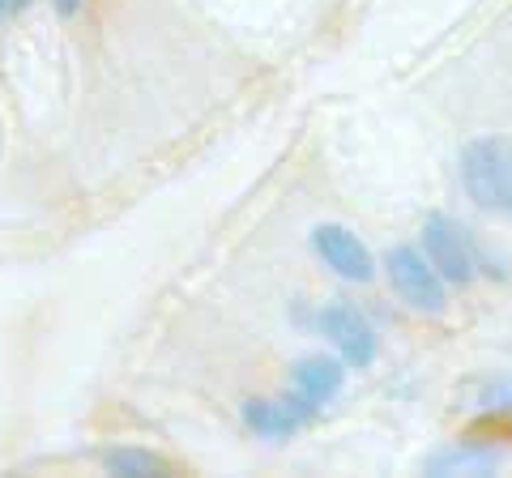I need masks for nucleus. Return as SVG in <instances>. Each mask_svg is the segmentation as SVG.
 Segmentation results:
<instances>
[{
  "label": "nucleus",
  "mask_w": 512,
  "mask_h": 478,
  "mask_svg": "<svg viewBox=\"0 0 512 478\" xmlns=\"http://www.w3.org/2000/svg\"><path fill=\"white\" fill-rule=\"evenodd\" d=\"M244 423L256 436H269V440H286L303 427L299 414L286 402H244Z\"/></svg>",
  "instance_id": "obj_7"
},
{
  "label": "nucleus",
  "mask_w": 512,
  "mask_h": 478,
  "mask_svg": "<svg viewBox=\"0 0 512 478\" xmlns=\"http://www.w3.org/2000/svg\"><path fill=\"white\" fill-rule=\"evenodd\" d=\"M22 5H26V0H13V9H22Z\"/></svg>",
  "instance_id": "obj_13"
},
{
  "label": "nucleus",
  "mask_w": 512,
  "mask_h": 478,
  "mask_svg": "<svg viewBox=\"0 0 512 478\" xmlns=\"http://www.w3.org/2000/svg\"><path fill=\"white\" fill-rule=\"evenodd\" d=\"M320 333L342 350V363H350V368H372L376 363V333L350 304L320 308Z\"/></svg>",
  "instance_id": "obj_4"
},
{
  "label": "nucleus",
  "mask_w": 512,
  "mask_h": 478,
  "mask_svg": "<svg viewBox=\"0 0 512 478\" xmlns=\"http://www.w3.org/2000/svg\"><path fill=\"white\" fill-rule=\"evenodd\" d=\"M5 9H13V0H0V18H5Z\"/></svg>",
  "instance_id": "obj_12"
},
{
  "label": "nucleus",
  "mask_w": 512,
  "mask_h": 478,
  "mask_svg": "<svg viewBox=\"0 0 512 478\" xmlns=\"http://www.w3.org/2000/svg\"><path fill=\"white\" fill-rule=\"evenodd\" d=\"M483 410H512V376H495L483 385V397H478Z\"/></svg>",
  "instance_id": "obj_10"
},
{
  "label": "nucleus",
  "mask_w": 512,
  "mask_h": 478,
  "mask_svg": "<svg viewBox=\"0 0 512 478\" xmlns=\"http://www.w3.org/2000/svg\"><path fill=\"white\" fill-rule=\"evenodd\" d=\"M56 9L64 13V18H69V13H77V0H56Z\"/></svg>",
  "instance_id": "obj_11"
},
{
  "label": "nucleus",
  "mask_w": 512,
  "mask_h": 478,
  "mask_svg": "<svg viewBox=\"0 0 512 478\" xmlns=\"http://www.w3.org/2000/svg\"><path fill=\"white\" fill-rule=\"evenodd\" d=\"M500 453L495 449H444L436 457H427V470L431 474H448V470H474V474H483V470H495L500 466Z\"/></svg>",
  "instance_id": "obj_8"
},
{
  "label": "nucleus",
  "mask_w": 512,
  "mask_h": 478,
  "mask_svg": "<svg viewBox=\"0 0 512 478\" xmlns=\"http://www.w3.org/2000/svg\"><path fill=\"white\" fill-rule=\"evenodd\" d=\"M103 470L124 474V478H150V474H163V461L154 453H141V449H111V453H103Z\"/></svg>",
  "instance_id": "obj_9"
},
{
  "label": "nucleus",
  "mask_w": 512,
  "mask_h": 478,
  "mask_svg": "<svg viewBox=\"0 0 512 478\" xmlns=\"http://www.w3.org/2000/svg\"><path fill=\"white\" fill-rule=\"evenodd\" d=\"M461 184L474 205L512 214V150L500 137H474L461 150Z\"/></svg>",
  "instance_id": "obj_1"
},
{
  "label": "nucleus",
  "mask_w": 512,
  "mask_h": 478,
  "mask_svg": "<svg viewBox=\"0 0 512 478\" xmlns=\"http://www.w3.org/2000/svg\"><path fill=\"white\" fill-rule=\"evenodd\" d=\"M384 269H389L393 291L402 295L410 308L431 312V316L444 312V304H448V295H444V278L436 274V265H431L419 248H410V244L389 248V257H384Z\"/></svg>",
  "instance_id": "obj_2"
},
{
  "label": "nucleus",
  "mask_w": 512,
  "mask_h": 478,
  "mask_svg": "<svg viewBox=\"0 0 512 478\" xmlns=\"http://www.w3.org/2000/svg\"><path fill=\"white\" fill-rule=\"evenodd\" d=\"M342 363L338 359H325V355H308V359H299L295 368H291V380H295V393H303L308 402L316 406H325L338 397L342 389Z\"/></svg>",
  "instance_id": "obj_6"
},
{
  "label": "nucleus",
  "mask_w": 512,
  "mask_h": 478,
  "mask_svg": "<svg viewBox=\"0 0 512 478\" xmlns=\"http://www.w3.org/2000/svg\"><path fill=\"white\" fill-rule=\"evenodd\" d=\"M423 248H427V261L436 265V274L444 282H457L466 286L474 278V239L466 227H457L448 214H431L423 222Z\"/></svg>",
  "instance_id": "obj_3"
},
{
  "label": "nucleus",
  "mask_w": 512,
  "mask_h": 478,
  "mask_svg": "<svg viewBox=\"0 0 512 478\" xmlns=\"http://www.w3.org/2000/svg\"><path fill=\"white\" fill-rule=\"evenodd\" d=\"M312 248L325 257V265L333 274H342L346 282H372L376 278V265H372V252L363 248V239L355 231L338 227V222H325V227L312 231Z\"/></svg>",
  "instance_id": "obj_5"
}]
</instances>
